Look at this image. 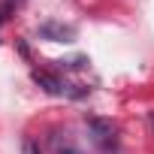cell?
I'll return each mask as SVG.
<instances>
[{"instance_id":"obj_1","label":"cell","mask_w":154,"mask_h":154,"mask_svg":"<svg viewBox=\"0 0 154 154\" xmlns=\"http://www.w3.org/2000/svg\"><path fill=\"white\" fill-rule=\"evenodd\" d=\"M91 133H94V142H97L103 151L115 148V127H112L109 121H91Z\"/></svg>"},{"instance_id":"obj_2","label":"cell","mask_w":154,"mask_h":154,"mask_svg":"<svg viewBox=\"0 0 154 154\" xmlns=\"http://www.w3.org/2000/svg\"><path fill=\"white\" fill-rule=\"evenodd\" d=\"M39 33H42V36H51L54 42H69V39L75 36V30H72V27H66V24H45Z\"/></svg>"},{"instance_id":"obj_3","label":"cell","mask_w":154,"mask_h":154,"mask_svg":"<svg viewBox=\"0 0 154 154\" xmlns=\"http://www.w3.org/2000/svg\"><path fill=\"white\" fill-rule=\"evenodd\" d=\"M33 79L48 91V94H63V85H60V79H54V75H48V72H39V69H33Z\"/></svg>"},{"instance_id":"obj_4","label":"cell","mask_w":154,"mask_h":154,"mask_svg":"<svg viewBox=\"0 0 154 154\" xmlns=\"http://www.w3.org/2000/svg\"><path fill=\"white\" fill-rule=\"evenodd\" d=\"M60 154H79L75 148H60Z\"/></svg>"}]
</instances>
